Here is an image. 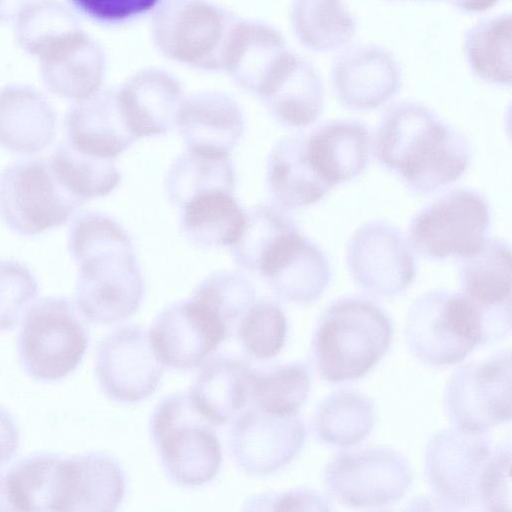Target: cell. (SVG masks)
<instances>
[{"label":"cell","mask_w":512,"mask_h":512,"mask_svg":"<svg viewBox=\"0 0 512 512\" xmlns=\"http://www.w3.org/2000/svg\"><path fill=\"white\" fill-rule=\"evenodd\" d=\"M191 297L212 310L225 324L230 336L256 300L252 283L240 272L217 271L204 278Z\"/></svg>","instance_id":"f35d334b"},{"label":"cell","mask_w":512,"mask_h":512,"mask_svg":"<svg viewBox=\"0 0 512 512\" xmlns=\"http://www.w3.org/2000/svg\"><path fill=\"white\" fill-rule=\"evenodd\" d=\"M204 363L188 394L211 424L225 425L250 403L254 369L243 359L224 355Z\"/></svg>","instance_id":"484cf974"},{"label":"cell","mask_w":512,"mask_h":512,"mask_svg":"<svg viewBox=\"0 0 512 512\" xmlns=\"http://www.w3.org/2000/svg\"><path fill=\"white\" fill-rule=\"evenodd\" d=\"M117 98L130 132L138 139L164 135L175 127L184 94L172 75L147 69L130 77L117 90Z\"/></svg>","instance_id":"7402d4cb"},{"label":"cell","mask_w":512,"mask_h":512,"mask_svg":"<svg viewBox=\"0 0 512 512\" xmlns=\"http://www.w3.org/2000/svg\"><path fill=\"white\" fill-rule=\"evenodd\" d=\"M266 181L272 200L283 210L315 204L332 188L311 166L305 134L285 136L275 142L268 156Z\"/></svg>","instance_id":"4316f807"},{"label":"cell","mask_w":512,"mask_h":512,"mask_svg":"<svg viewBox=\"0 0 512 512\" xmlns=\"http://www.w3.org/2000/svg\"><path fill=\"white\" fill-rule=\"evenodd\" d=\"M380 164L411 191L430 194L467 170L471 147L464 135L421 103L403 101L382 116L374 140Z\"/></svg>","instance_id":"6da1fadb"},{"label":"cell","mask_w":512,"mask_h":512,"mask_svg":"<svg viewBox=\"0 0 512 512\" xmlns=\"http://www.w3.org/2000/svg\"><path fill=\"white\" fill-rule=\"evenodd\" d=\"M84 317L69 299L44 297L21 319L17 339L19 364L31 378L59 381L80 364L89 343Z\"/></svg>","instance_id":"277c9868"},{"label":"cell","mask_w":512,"mask_h":512,"mask_svg":"<svg viewBox=\"0 0 512 512\" xmlns=\"http://www.w3.org/2000/svg\"><path fill=\"white\" fill-rule=\"evenodd\" d=\"M346 264L358 286L381 297L402 293L416 275L415 258L404 235L383 220L367 222L354 232L347 244Z\"/></svg>","instance_id":"7c38bea8"},{"label":"cell","mask_w":512,"mask_h":512,"mask_svg":"<svg viewBox=\"0 0 512 512\" xmlns=\"http://www.w3.org/2000/svg\"><path fill=\"white\" fill-rule=\"evenodd\" d=\"M240 20L206 0H167L153 17L152 36L171 60L203 70H224Z\"/></svg>","instance_id":"8992f818"},{"label":"cell","mask_w":512,"mask_h":512,"mask_svg":"<svg viewBox=\"0 0 512 512\" xmlns=\"http://www.w3.org/2000/svg\"><path fill=\"white\" fill-rule=\"evenodd\" d=\"M67 142L99 158L114 159L136 138L121 112L117 90L95 92L71 108L64 121Z\"/></svg>","instance_id":"cb8c5ba5"},{"label":"cell","mask_w":512,"mask_h":512,"mask_svg":"<svg viewBox=\"0 0 512 512\" xmlns=\"http://www.w3.org/2000/svg\"><path fill=\"white\" fill-rule=\"evenodd\" d=\"M49 162L62 184L84 202L110 194L121 181L113 159L85 154L67 141L56 147Z\"/></svg>","instance_id":"e575fe53"},{"label":"cell","mask_w":512,"mask_h":512,"mask_svg":"<svg viewBox=\"0 0 512 512\" xmlns=\"http://www.w3.org/2000/svg\"><path fill=\"white\" fill-rule=\"evenodd\" d=\"M290 55L276 29L265 23L240 20L228 47L224 70L239 87L261 98Z\"/></svg>","instance_id":"603a6c76"},{"label":"cell","mask_w":512,"mask_h":512,"mask_svg":"<svg viewBox=\"0 0 512 512\" xmlns=\"http://www.w3.org/2000/svg\"><path fill=\"white\" fill-rule=\"evenodd\" d=\"M162 373L163 364L142 327H119L98 344L96 378L102 392L113 401L127 404L148 398L157 389Z\"/></svg>","instance_id":"5bb4252c"},{"label":"cell","mask_w":512,"mask_h":512,"mask_svg":"<svg viewBox=\"0 0 512 512\" xmlns=\"http://www.w3.org/2000/svg\"><path fill=\"white\" fill-rule=\"evenodd\" d=\"M85 203L62 184L49 160L20 159L0 172V218L17 235L64 225Z\"/></svg>","instance_id":"52a82bcc"},{"label":"cell","mask_w":512,"mask_h":512,"mask_svg":"<svg viewBox=\"0 0 512 512\" xmlns=\"http://www.w3.org/2000/svg\"><path fill=\"white\" fill-rule=\"evenodd\" d=\"M56 113L30 88L0 91V146L12 153L32 155L49 147L56 135Z\"/></svg>","instance_id":"83f0119b"},{"label":"cell","mask_w":512,"mask_h":512,"mask_svg":"<svg viewBox=\"0 0 512 512\" xmlns=\"http://www.w3.org/2000/svg\"><path fill=\"white\" fill-rule=\"evenodd\" d=\"M311 385L310 369L293 362L253 370L250 405L278 415H293L305 402Z\"/></svg>","instance_id":"8d00e7d4"},{"label":"cell","mask_w":512,"mask_h":512,"mask_svg":"<svg viewBox=\"0 0 512 512\" xmlns=\"http://www.w3.org/2000/svg\"><path fill=\"white\" fill-rule=\"evenodd\" d=\"M495 448L481 433L462 429L439 432L426 453V471L431 487L445 504L480 507L485 474Z\"/></svg>","instance_id":"4fadbf2b"},{"label":"cell","mask_w":512,"mask_h":512,"mask_svg":"<svg viewBox=\"0 0 512 512\" xmlns=\"http://www.w3.org/2000/svg\"><path fill=\"white\" fill-rule=\"evenodd\" d=\"M292 28L306 48L327 52L346 46L356 34V21L343 0H293Z\"/></svg>","instance_id":"d6a6232c"},{"label":"cell","mask_w":512,"mask_h":512,"mask_svg":"<svg viewBox=\"0 0 512 512\" xmlns=\"http://www.w3.org/2000/svg\"><path fill=\"white\" fill-rule=\"evenodd\" d=\"M331 81L340 103L351 110L377 109L401 87V72L394 56L373 44H357L335 58Z\"/></svg>","instance_id":"ac0fdd59"},{"label":"cell","mask_w":512,"mask_h":512,"mask_svg":"<svg viewBox=\"0 0 512 512\" xmlns=\"http://www.w3.org/2000/svg\"><path fill=\"white\" fill-rule=\"evenodd\" d=\"M62 458L35 453L1 473L9 510L59 511Z\"/></svg>","instance_id":"4dcf8cb0"},{"label":"cell","mask_w":512,"mask_h":512,"mask_svg":"<svg viewBox=\"0 0 512 512\" xmlns=\"http://www.w3.org/2000/svg\"><path fill=\"white\" fill-rule=\"evenodd\" d=\"M367 127L355 120H333L305 134L307 158L331 187L362 174L370 158Z\"/></svg>","instance_id":"d4e9b609"},{"label":"cell","mask_w":512,"mask_h":512,"mask_svg":"<svg viewBox=\"0 0 512 512\" xmlns=\"http://www.w3.org/2000/svg\"><path fill=\"white\" fill-rule=\"evenodd\" d=\"M305 437L304 423L297 414L278 415L249 405L233 420L229 444L243 471L267 476L293 460Z\"/></svg>","instance_id":"2e32d148"},{"label":"cell","mask_w":512,"mask_h":512,"mask_svg":"<svg viewBox=\"0 0 512 512\" xmlns=\"http://www.w3.org/2000/svg\"><path fill=\"white\" fill-rule=\"evenodd\" d=\"M459 10L467 13L485 11L494 6L499 0H451Z\"/></svg>","instance_id":"f6af8a7d"},{"label":"cell","mask_w":512,"mask_h":512,"mask_svg":"<svg viewBox=\"0 0 512 512\" xmlns=\"http://www.w3.org/2000/svg\"><path fill=\"white\" fill-rule=\"evenodd\" d=\"M510 464V450L495 448L481 489L480 506L483 509L511 511Z\"/></svg>","instance_id":"b9f144b4"},{"label":"cell","mask_w":512,"mask_h":512,"mask_svg":"<svg viewBox=\"0 0 512 512\" xmlns=\"http://www.w3.org/2000/svg\"><path fill=\"white\" fill-rule=\"evenodd\" d=\"M325 485L339 502L352 507H379L399 500L412 481L408 461L383 447L338 454L326 467Z\"/></svg>","instance_id":"30bf717a"},{"label":"cell","mask_w":512,"mask_h":512,"mask_svg":"<svg viewBox=\"0 0 512 512\" xmlns=\"http://www.w3.org/2000/svg\"><path fill=\"white\" fill-rule=\"evenodd\" d=\"M458 275L463 293L479 309L485 342L510 332L511 250L503 239L489 238L473 254L460 258Z\"/></svg>","instance_id":"e0dca14e"},{"label":"cell","mask_w":512,"mask_h":512,"mask_svg":"<svg viewBox=\"0 0 512 512\" xmlns=\"http://www.w3.org/2000/svg\"><path fill=\"white\" fill-rule=\"evenodd\" d=\"M73 260L78 266L76 307L87 321L112 324L139 309L145 281L133 244L88 251Z\"/></svg>","instance_id":"ba28073f"},{"label":"cell","mask_w":512,"mask_h":512,"mask_svg":"<svg viewBox=\"0 0 512 512\" xmlns=\"http://www.w3.org/2000/svg\"><path fill=\"white\" fill-rule=\"evenodd\" d=\"M391 339V320L381 308L364 298H342L318 321L312 342L314 361L329 382L355 380L379 362Z\"/></svg>","instance_id":"7a4b0ae2"},{"label":"cell","mask_w":512,"mask_h":512,"mask_svg":"<svg viewBox=\"0 0 512 512\" xmlns=\"http://www.w3.org/2000/svg\"><path fill=\"white\" fill-rule=\"evenodd\" d=\"M87 16L104 23H121L142 15L164 0H71Z\"/></svg>","instance_id":"7bdbcfd3"},{"label":"cell","mask_w":512,"mask_h":512,"mask_svg":"<svg viewBox=\"0 0 512 512\" xmlns=\"http://www.w3.org/2000/svg\"><path fill=\"white\" fill-rule=\"evenodd\" d=\"M181 212L182 234L189 243L203 249L231 246L245 223V211L229 191L197 196Z\"/></svg>","instance_id":"f546056e"},{"label":"cell","mask_w":512,"mask_h":512,"mask_svg":"<svg viewBox=\"0 0 512 512\" xmlns=\"http://www.w3.org/2000/svg\"><path fill=\"white\" fill-rule=\"evenodd\" d=\"M229 336L221 319L193 297L163 309L149 332L152 348L163 366L179 371L202 365Z\"/></svg>","instance_id":"9a60e30c"},{"label":"cell","mask_w":512,"mask_h":512,"mask_svg":"<svg viewBox=\"0 0 512 512\" xmlns=\"http://www.w3.org/2000/svg\"><path fill=\"white\" fill-rule=\"evenodd\" d=\"M491 222L486 198L466 188L453 189L422 208L411 220L409 238L423 257L463 258L485 242Z\"/></svg>","instance_id":"9c48e42d"},{"label":"cell","mask_w":512,"mask_h":512,"mask_svg":"<svg viewBox=\"0 0 512 512\" xmlns=\"http://www.w3.org/2000/svg\"><path fill=\"white\" fill-rule=\"evenodd\" d=\"M126 487L122 466L108 454L85 452L62 458L59 511H114Z\"/></svg>","instance_id":"ffe728a7"},{"label":"cell","mask_w":512,"mask_h":512,"mask_svg":"<svg viewBox=\"0 0 512 512\" xmlns=\"http://www.w3.org/2000/svg\"><path fill=\"white\" fill-rule=\"evenodd\" d=\"M258 272L276 296L297 305L317 301L332 275L326 254L299 228L279 240Z\"/></svg>","instance_id":"d6986e66"},{"label":"cell","mask_w":512,"mask_h":512,"mask_svg":"<svg viewBox=\"0 0 512 512\" xmlns=\"http://www.w3.org/2000/svg\"><path fill=\"white\" fill-rule=\"evenodd\" d=\"M299 228L281 208L256 205L245 212V223L239 238L229 246L237 266L259 271L266 256L287 233Z\"/></svg>","instance_id":"74e56055"},{"label":"cell","mask_w":512,"mask_h":512,"mask_svg":"<svg viewBox=\"0 0 512 512\" xmlns=\"http://www.w3.org/2000/svg\"><path fill=\"white\" fill-rule=\"evenodd\" d=\"M375 414L371 401L355 391H338L318 406L313 426L319 439L334 445H351L371 431Z\"/></svg>","instance_id":"d590c367"},{"label":"cell","mask_w":512,"mask_h":512,"mask_svg":"<svg viewBox=\"0 0 512 512\" xmlns=\"http://www.w3.org/2000/svg\"><path fill=\"white\" fill-rule=\"evenodd\" d=\"M405 336L412 354L421 362L452 365L485 343L482 315L464 294L434 290L411 306Z\"/></svg>","instance_id":"5b68a950"},{"label":"cell","mask_w":512,"mask_h":512,"mask_svg":"<svg viewBox=\"0 0 512 512\" xmlns=\"http://www.w3.org/2000/svg\"><path fill=\"white\" fill-rule=\"evenodd\" d=\"M510 13L481 19L468 29L464 37V52L472 72L481 80L511 84Z\"/></svg>","instance_id":"836d02e7"},{"label":"cell","mask_w":512,"mask_h":512,"mask_svg":"<svg viewBox=\"0 0 512 512\" xmlns=\"http://www.w3.org/2000/svg\"><path fill=\"white\" fill-rule=\"evenodd\" d=\"M175 126L187 149L229 155L244 132L242 111L229 95L205 91L184 98Z\"/></svg>","instance_id":"44dd1931"},{"label":"cell","mask_w":512,"mask_h":512,"mask_svg":"<svg viewBox=\"0 0 512 512\" xmlns=\"http://www.w3.org/2000/svg\"><path fill=\"white\" fill-rule=\"evenodd\" d=\"M214 427L188 393L171 394L157 404L150 417V435L172 482L196 487L214 479L222 462Z\"/></svg>","instance_id":"3957f363"},{"label":"cell","mask_w":512,"mask_h":512,"mask_svg":"<svg viewBox=\"0 0 512 512\" xmlns=\"http://www.w3.org/2000/svg\"><path fill=\"white\" fill-rule=\"evenodd\" d=\"M288 324L282 308L272 300L260 299L250 306L236 327L244 351L254 359L277 356L287 338Z\"/></svg>","instance_id":"ab89813d"},{"label":"cell","mask_w":512,"mask_h":512,"mask_svg":"<svg viewBox=\"0 0 512 512\" xmlns=\"http://www.w3.org/2000/svg\"><path fill=\"white\" fill-rule=\"evenodd\" d=\"M246 505L247 510H331L324 497L306 489L257 495L249 498Z\"/></svg>","instance_id":"ee69618b"},{"label":"cell","mask_w":512,"mask_h":512,"mask_svg":"<svg viewBox=\"0 0 512 512\" xmlns=\"http://www.w3.org/2000/svg\"><path fill=\"white\" fill-rule=\"evenodd\" d=\"M165 188L170 202L180 209L195 197L211 191L234 193L232 161L229 155L187 149L171 165Z\"/></svg>","instance_id":"1f68e13d"},{"label":"cell","mask_w":512,"mask_h":512,"mask_svg":"<svg viewBox=\"0 0 512 512\" xmlns=\"http://www.w3.org/2000/svg\"><path fill=\"white\" fill-rule=\"evenodd\" d=\"M38 295V281L25 264L0 260V331L13 329Z\"/></svg>","instance_id":"60d3db41"},{"label":"cell","mask_w":512,"mask_h":512,"mask_svg":"<svg viewBox=\"0 0 512 512\" xmlns=\"http://www.w3.org/2000/svg\"><path fill=\"white\" fill-rule=\"evenodd\" d=\"M445 407L457 428L474 433L511 418V353L461 366L445 392Z\"/></svg>","instance_id":"8fae6325"},{"label":"cell","mask_w":512,"mask_h":512,"mask_svg":"<svg viewBox=\"0 0 512 512\" xmlns=\"http://www.w3.org/2000/svg\"><path fill=\"white\" fill-rule=\"evenodd\" d=\"M261 99L277 122L302 128L322 114L324 87L314 66L292 53Z\"/></svg>","instance_id":"f1b7e54d"}]
</instances>
